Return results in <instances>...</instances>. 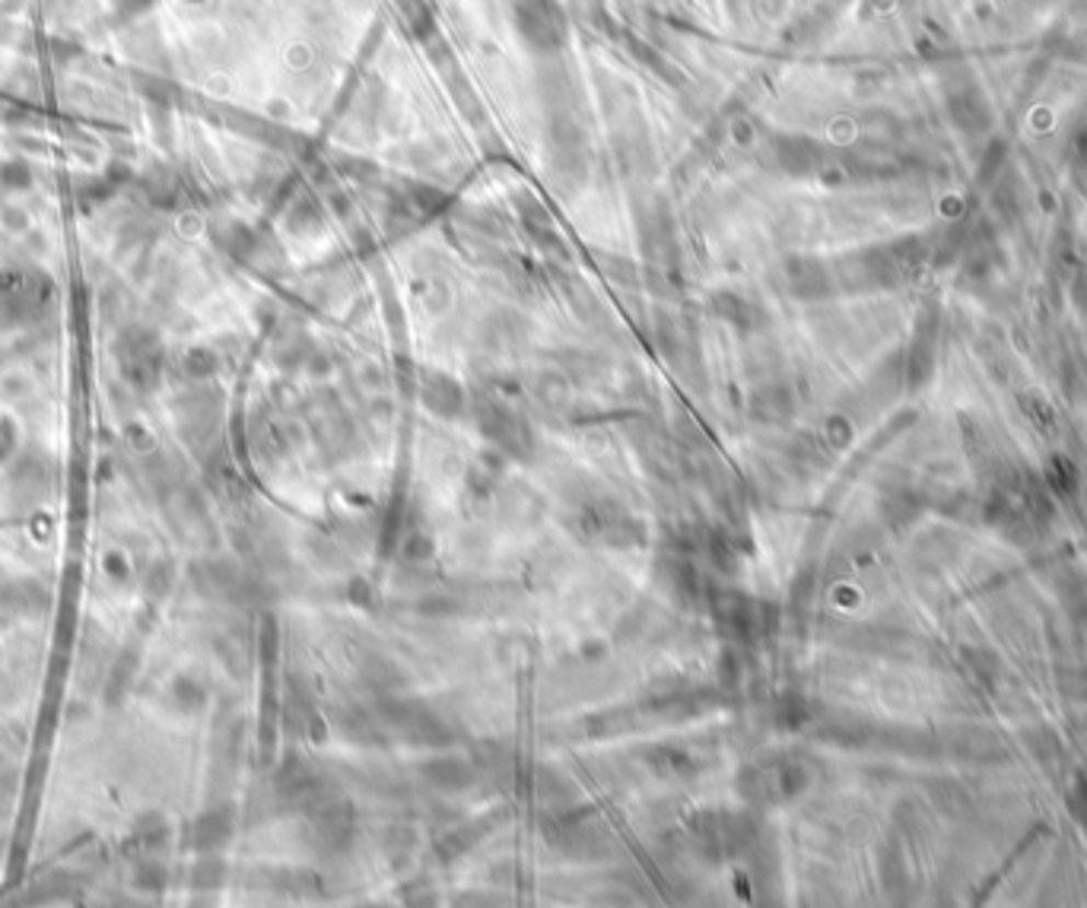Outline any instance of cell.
<instances>
[{"label":"cell","mask_w":1087,"mask_h":908,"mask_svg":"<svg viewBox=\"0 0 1087 908\" xmlns=\"http://www.w3.org/2000/svg\"><path fill=\"white\" fill-rule=\"evenodd\" d=\"M719 623L735 632V635H754L757 629V613H754V604L747 597H725L719 604Z\"/></svg>","instance_id":"277c9868"},{"label":"cell","mask_w":1087,"mask_h":908,"mask_svg":"<svg viewBox=\"0 0 1087 908\" xmlns=\"http://www.w3.org/2000/svg\"><path fill=\"white\" fill-rule=\"evenodd\" d=\"M649 762L662 775H694L697 772V762L684 750H677V747H659V750H652L649 752Z\"/></svg>","instance_id":"5b68a950"},{"label":"cell","mask_w":1087,"mask_h":908,"mask_svg":"<svg viewBox=\"0 0 1087 908\" xmlns=\"http://www.w3.org/2000/svg\"><path fill=\"white\" fill-rule=\"evenodd\" d=\"M423 775L436 784V788H443V791H461V788H468V784L474 782L471 766L465 759H455V756H443V759L426 762L423 766Z\"/></svg>","instance_id":"3957f363"},{"label":"cell","mask_w":1087,"mask_h":908,"mask_svg":"<svg viewBox=\"0 0 1087 908\" xmlns=\"http://www.w3.org/2000/svg\"><path fill=\"white\" fill-rule=\"evenodd\" d=\"M312 823H316V832H319V839L324 846L344 848L353 832L351 804L347 801H328V804H321Z\"/></svg>","instance_id":"7a4b0ae2"},{"label":"cell","mask_w":1087,"mask_h":908,"mask_svg":"<svg viewBox=\"0 0 1087 908\" xmlns=\"http://www.w3.org/2000/svg\"><path fill=\"white\" fill-rule=\"evenodd\" d=\"M579 531L585 540L608 547H637L642 540V525L614 505H592L579 512Z\"/></svg>","instance_id":"6da1fadb"}]
</instances>
